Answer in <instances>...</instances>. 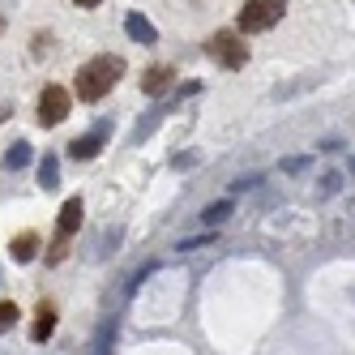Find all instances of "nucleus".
<instances>
[{"label":"nucleus","instance_id":"15","mask_svg":"<svg viewBox=\"0 0 355 355\" xmlns=\"http://www.w3.org/2000/svg\"><path fill=\"white\" fill-rule=\"evenodd\" d=\"M338 189H343V175H338V171H325V175H321V197H334Z\"/></svg>","mask_w":355,"mask_h":355},{"label":"nucleus","instance_id":"5","mask_svg":"<svg viewBox=\"0 0 355 355\" xmlns=\"http://www.w3.org/2000/svg\"><path fill=\"white\" fill-rule=\"evenodd\" d=\"M210 56H214L218 64H227V69H240V64L248 60V52L240 47L236 35H214V39H210Z\"/></svg>","mask_w":355,"mask_h":355},{"label":"nucleus","instance_id":"3","mask_svg":"<svg viewBox=\"0 0 355 355\" xmlns=\"http://www.w3.org/2000/svg\"><path fill=\"white\" fill-rule=\"evenodd\" d=\"M69 103H73V98H69L64 86H47L39 94V124H43V129H47V124H60L69 116Z\"/></svg>","mask_w":355,"mask_h":355},{"label":"nucleus","instance_id":"7","mask_svg":"<svg viewBox=\"0 0 355 355\" xmlns=\"http://www.w3.org/2000/svg\"><path fill=\"white\" fill-rule=\"evenodd\" d=\"M124 31H129V39H133V43H141V47H150V43L159 39L155 21H150V17H141V13H129V17H124Z\"/></svg>","mask_w":355,"mask_h":355},{"label":"nucleus","instance_id":"17","mask_svg":"<svg viewBox=\"0 0 355 355\" xmlns=\"http://www.w3.org/2000/svg\"><path fill=\"white\" fill-rule=\"evenodd\" d=\"M78 5H86V9H94V5H98V0H78Z\"/></svg>","mask_w":355,"mask_h":355},{"label":"nucleus","instance_id":"13","mask_svg":"<svg viewBox=\"0 0 355 355\" xmlns=\"http://www.w3.org/2000/svg\"><path fill=\"white\" fill-rule=\"evenodd\" d=\"M227 214H232V201H214V206L201 210V223H206V227H218Z\"/></svg>","mask_w":355,"mask_h":355},{"label":"nucleus","instance_id":"14","mask_svg":"<svg viewBox=\"0 0 355 355\" xmlns=\"http://www.w3.org/2000/svg\"><path fill=\"white\" fill-rule=\"evenodd\" d=\"M13 321H17V304L13 300H0V334L13 329Z\"/></svg>","mask_w":355,"mask_h":355},{"label":"nucleus","instance_id":"18","mask_svg":"<svg viewBox=\"0 0 355 355\" xmlns=\"http://www.w3.org/2000/svg\"><path fill=\"white\" fill-rule=\"evenodd\" d=\"M351 214H355V197H351Z\"/></svg>","mask_w":355,"mask_h":355},{"label":"nucleus","instance_id":"16","mask_svg":"<svg viewBox=\"0 0 355 355\" xmlns=\"http://www.w3.org/2000/svg\"><path fill=\"white\" fill-rule=\"evenodd\" d=\"M304 167H309V155H295V159H283V171H287V175H300Z\"/></svg>","mask_w":355,"mask_h":355},{"label":"nucleus","instance_id":"12","mask_svg":"<svg viewBox=\"0 0 355 355\" xmlns=\"http://www.w3.org/2000/svg\"><path fill=\"white\" fill-rule=\"evenodd\" d=\"M167 78H171L167 69H146V78H141V90H146V94H163Z\"/></svg>","mask_w":355,"mask_h":355},{"label":"nucleus","instance_id":"8","mask_svg":"<svg viewBox=\"0 0 355 355\" xmlns=\"http://www.w3.org/2000/svg\"><path fill=\"white\" fill-rule=\"evenodd\" d=\"M52 329H56V313L47 309V304H39V313H35V329H31V338H35V343H43L47 334H52Z\"/></svg>","mask_w":355,"mask_h":355},{"label":"nucleus","instance_id":"9","mask_svg":"<svg viewBox=\"0 0 355 355\" xmlns=\"http://www.w3.org/2000/svg\"><path fill=\"white\" fill-rule=\"evenodd\" d=\"M39 184H43V189H60V159H56V155H47V159L39 163Z\"/></svg>","mask_w":355,"mask_h":355},{"label":"nucleus","instance_id":"4","mask_svg":"<svg viewBox=\"0 0 355 355\" xmlns=\"http://www.w3.org/2000/svg\"><path fill=\"white\" fill-rule=\"evenodd\" d=\"M107 137H112V120H98L90 133H82V137H73V141H69V155L78 159V163H82V159H94L98 150H103Z\"/></svg>","mask_w":355,"mask_h":355},{"label":"nucleus","instance_id":"19","mask_svg":"<svg viewBox=\"0 0 355 355\" xmlns=\"http://www.w3.org/2000/svg\"><path fill=\"white\" fill-rule=\"evenodd\" d=\"M351 175H355V159H351Z\"/></svg>","mask_w":355,"mask_h":355},{"label":"nucleus","instance_id":"10","mask_svg":"<svg viewBox=\"0 0 355 355\" xmlns=\"http://www.w3.org/2000/svg\"><path fill=\"white\" fill-rule=\"evenodd\" d=\"M26 163H31V141H13V146L5 150V167H9V171H21Z\"/></svg>","mask_w":355,"mask_h":355},{"label":"nucleus","instance_id":"11","mask_svg":"<svg viewBox=\"0 0 355 355\" xmlns=\"http://www.w3.org/2000/svg\"><path fill=\"white\" fill-rule=\"evenodd\" d=\"M35 248H39V236H35V232H21V236L9 244V252H13L17 261H31V257H35Z\"/></svg>","mask_w":355,"mask_h":355},{"label":"nucleus","instance_id":"2","mask_svg":"<svg viewBox=\"0 0 355 355\" xmlns=\"http://www.w3.org/2000/svg\"><path fill=\"white\" fill-rule=\"evenodd\" d=\"M283 13H287V0H248L240 9V31L244 35H261V31L278 26Z\"/></svg>","mask_w":355,"mask_h":355},{"label":"nucleus","instance_id":"6","mask_svg":"<svg viewBox=\"0 0 355 355\" xmlns=\"http://www.w3.org/2000/svg\"><path fill=\"white\" fill-rule=\"evenodd\" d=\"M82 218H86V206H82V197H69L64 201V206H60V244L73 236V232H78V227H82Z\"/></svg>","mask_w":355,"mask_h":355},{"label":"nucleus","instance_id":"1","mask_svg":"<svg viewBox=\"0 0 355 355\" xmlns=\"http://www.w3.org/2000/svg\"><path fill=\"white\" fill-rule=\"evenodd\" d=\"M120 73H124V60L120 56H94L90 64H82L78 69V98L82 103H98L116 82H120Z\"/></svg>","mask_w":355,"mask_h":355}]
</instances>
